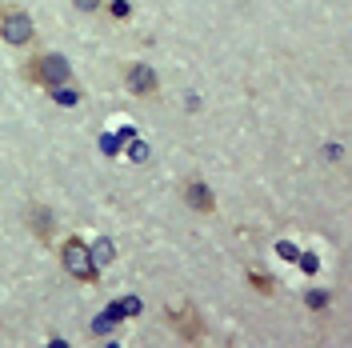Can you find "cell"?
<instances>
[{
    "label": "cell",
    "mask_w": 352,
    "mask_h": 348,
    "mask_svg": "<svg viewBox=\"0 0 352 348\" xmlns=\"http://www.w3.org/2000/svg\"><path fill=\"white\" fill-rule=\"evenodd\" d=\"M28 80L41 88H60L72 80V65H68L60 52H41L28 61Z\"/></svg>",
    "instance_id": "cell-1"
},
{
    "label": "cell",
    "mask_w": 352,
    "mask_h": 348,
    "mask_svg": "<svg viewBox=\"0 0 352 348\" xmlns=\"http://www.w3.org/2000/svg\"><path fill=\"white\" fill-rule=\"evenodd\" d=\"M0 41L16 44V48L32 44L36 41V24H32V17H28L24 8H16V4H4V8H0Z\"/></svg>",
    "instance_id": "cell-2"
},
{
    "label": "cell",
    "mask_w": 352,
    "mask_h": 348,
    "mask_svg": "<svg viewBox=\"0 0 352 348\" xmlns=\"http://www.w3.org/2000/svg\"><path fill=\"white\" fill-rule=\"evenodd\" d=\"M60 264L68 268V276H76V281H96V264H92V252H88V244L80 237H68L60 244Z\"/></svg>",
    "instance_id": "cell-3"
},
{
    "label": "cell",
    "mask_w": 352,
    "mask_h": 348,
    "mask_svg": "<svg viewBox=\"0 0 352 348\" xmlns=\"http://www.w3.org/2000/svg\"><path fill=\"white\" fill-rule=\"evenodd\" d=\"M124 76H129V88L136 92V96H153L156 92V72L148 65H129Z\"/></svg>",
    "instance_id": "cell-4"
},
{
    "label": "cell",
    "mask_w": 352,
    "mask_h": 348,
    "mask_svg": "<svg viewBox=\"0 0 352 348\" xmlns=\"http://www.w3.org/2000/svg\"><path fill=\"white\" fill-rule=\"evenodd\" d=\"M184 200H188V208H197V213H217V200H212V193H208V184H200V180H188L184 184Z\"/></svg>",
    "instance_id": "cell-5"
},
{
    "label": "cell",
    "mask_w": 352,
    "mask_h": 348,
    "mask_svg": "<svg viewBox=\"0 0 352 348\" xmlns=\"http://www.w3.org/2000/svg\"><path fill=\"white\" fill-rule=\"evenodd\" d=\"M173 328H180V336L188 340V345H197L200 340V320L192 308H180V312H173Z\"/></svg>",
    "instance_id": "cell-6"
},
{
    "label": "cell",
    "mask_w": 352,
    "mask_h": 348,
    "mask_svg": "<svg viewBox=\"0 0 352 348\" xmlns=\"http://www.w3.org/2000/svg\"><path fill=\"white\" fill-rule=\"evenodd\" d=\"M28 228H32V232H36V237H41V240H48V237H52V213H48V208H41V204H36V208L28 213Z\"/></svg>",
    "instance_id": "cell-7"
},
{
    "label": "cell",
    "mask_w": 352,
    "mask_h": 348,
    "mask_svg": "<svg viewBox=\"0 0 352 348\" xmlns=\"http://www.w3.org/2000/svg\"><path fill=\"white\" fill-rule=\"evenodd\" d=\"M140 312V301L136 296H120L116 305H112V316H136Z\"/></svg>",
    "instance_id": "cell-8"
},
{
    "label": "cell",
    "mask_w": 352,
    "mask_h": 348,
    "mask_svg": "<svg viewBox=\"0 0 352 348\" xmlns=\"http://www.w3.org/2000/svg\"><path fill=\"white\" fill-rule=\"evenodd\" d=\"M52 100H56V105H76V92H72V88H52Z\"/></svg>",
    "instance_id": "cell-9"
},
{
    "label": "cell",
    "mask_w": 352,
    "mask_h": 348,
    "mask_svg": "<svg viewBox=\"0 0 352 348\" xmlns=\"http://www.w3.org/2000/svg\"><path fill=\"white\" fill-rule=\"evenodd\" d=\"M88 252H92V264L112 261V244H96V248H88Z\"/></svg>",
    "instance_id": "cell-10"
},
{
    "label": "cell",
    "mask_w": 352,
    "mask_h": 348,
    "mask_svg": "<svg viewBox=\"0 0 352 348\" xmlns=\"http://www.w3.org/2000/svg\"><path fill=\"white\" fill-rule=\"evenodd\" d=\"M72 4H76V8H80V12H96V8H100V4H104V0H72Z\"/></svg>",
    "instance_id": "cell-11"
},
{
    "label": "cell",
    "mask_w": 352,
    "mask_h": 348,
    "mask_svg": "<svg viewBox=\"0 0 352 348\" xmlns=\"http://www.w3.org/2000/svg\"><path fill=\"white\" fill-rule=\"evenodd\" d=\"M252 284H256L261 292H272V281H268V276H261V272H252Z\"/></svg>",
    "instance_id": "cell-12"
},
{
    "label": "cell",
    "mask_w": 352,
    "mask_h": 348,
    "mask_svg": "<svg viewBox=\"0 0 352 348\" xmlns=\"http://www.w3.org/2000/svg\"><path fill=\"white\" fill-rule=\"evenodd\" d=\"M112 17H116V21H124V17H129V4H124V0H116V4H112Z\"/></svg>",
    "instance_id": "cell-13"
},
{
    "label": "cell",
    "mask_w": 352,
    "mask_h": 348,
    "mask_svg": "<svg viewBox=\"0 0 352 348\" xmlns=\"http://www.w3.org/2000/svg\"><path fill=\"white\" fill-rule=\"evenodd\" d=\"M308 305H312V308H324V305H329V296H320V292H312V296H308Z\"/></svg>",
    "instance_id": "cell-14"
}]
</instances>
